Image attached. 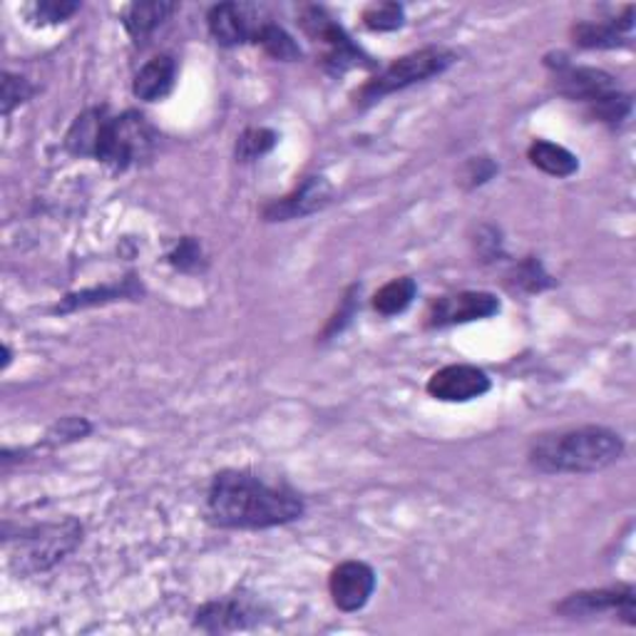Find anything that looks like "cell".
Listing matches in <instances>:
<instances>
[{
    "label": "cell",
    "mask_w": 636,
    "mask_h": 636,
    "mask_svg": "<svg viewBox=\"0 0 636 636\" xmlns=\"http://www.w3.org/2000/svg\"><path fill=\"white\" fill-rule=\"evenodd\" d=\"M206 520L225 530H269L304 518L306 505L289 485L249 470H221L206 487Z\"/></svg>",
    "instance_id": "obj_1"
},
{
    "label": "cell",
    "mask_w": 636,
    "mask_h": 636,
    "mask_svg": "<svg viewBox=\"0 0 636 636\" xmlns=\"http://www.w3.org/2000/svg\"><path fill=\"white\" fill-rule=\"evenodd\" d=\"M624 455V437L605 425H580L537 435L530 466L545 475H589L612 468Z\"/></svg>",
    "instance_id": "obj_2"
},
{
    "label": "cell",
    "mask_w": 636,
    "mask_h": 636,
    "mask_svg": "<svg viewBox=\"0 0 636 636\" xmlns=\"http://www.w3.org/2000/svg\"><path fill=\"white\" fill-rule=\"evenodd\" d=\"M80 543L82 524L75 518L36 524V527L21 530V537L11 555V567L21 577L42 574L63 562L67 555H73Z\"/></svg>",
    "instance_id": "obj_3"
},
{
    "label": "cell",
    "mask_w": 636,
    "mask_h": 636,
    "mask_svg": "<svg viewBox=\"0 0 636 636\" xmlns=\"http://www.w3.org/2000/svg\"><path fill=\"white\" fill-rule=\"evenodd\" d=\"M455 53L445 48H423L416 53H408L378 73L373 80H368L364 88L356 92V105L368 107L381 102L385 94L400 92L416 82H425L435 75H443L455 63Z\"/></svg>",
    "instance_id": "obj_4"
},
{
    "label": "cell",
    "mask_w": 636,
    "mask_h": 636,
    "mask_svg": "<svg viewBox=\"0 0 636 636\" xmlns=\"http://www.w3.org/2000/svg\"><path fill=\"white\" fill-rule=\"evenodd\" d=\"M157 140L160 137L154 127L140 113L107 117L94 160L113 167L115 171H123L150 160L154 148H157Z\"/></svg>",
    "instance_id": "obj_5"
},
{
    "label": "cell",
    "mask_w": 636,
    "mask_h": 636,
    "mask_svg": "<svg viewBox=\"0 0 636 636\" xmlns=\"http://www.w3.org/2000/svg\"><path fill=\"white\" fill-rule=\"evenodd\" d=\"M301 28L306 30L308 38H314L326 48L323 65L329 67L333 75L346 73L348 67L360 65V58H364L360 50L351 42L346 30H343L323 8H304V13H301Z\"/></svg>",
    "instance_id": "obj_6"
},
{
    "label": "cell",
    "mask_w": 636,
    "mask_h": 636,
    "mask_svg": "<svg viewBox=\"0 0 636 636\" xmlns=\"http://www.w3.org/2000/svg\"><path fill=\"white\" fill-rule=\"evenodd\" d=\"M557 614L567 619H587L612 612L622 616L626 624H636V592L632 584H619V587L607 589H584L574 592V595L564 597L560 605L555 607Z\"/></svg>",
    "instance_id": "obj_7"
},
{
    "label": "cell",
    "mask_w": 636,
    "mask_h": 636,
    "mask_svg": "<svg viewBox=\"0 0 636 636\" xmlns=\"http://www.w3.org/2000/svg\"><path fill=\"white\" fill-rule=\"evenodd\" d=\"M500 314V298L489 291H460L453 296H441L428 308V326L431 329H445L470 321H483Z\"/></svg>",
    "instance_id": "obj_8"
},
{
    "label": "cell",
    "mask_w": 636,
    "mask_h": 636,
    "mask_svg": "<svg viewBox=\"0 0 636 636\" xmlns=\"http://www.w3.org/2000/svg\"><path fill=\"white\" fill-rule=\"evenodd\" d=\"M262 619V605L252 597H225L206 601L194 614V626L209 634H227L256 624Z\"/></svg>",
    "instance_id": "obj_9"
},
{
    "label": "cell",
    "mask_w": 636,
    "mask_h": 636,
    "mask_svg": "<svg viewBox=\"0 0 636 636\" xmlns=\"http://www.w3.org/2000/svg\"><path fill=\"white\" fill-rule=\"evenodd\" d=\"M329 592L333 605L341 612H358L371 601L376 592V572L371 564L360 560L341 562L329 577Z\"/></svg>",
    "instance_id": "obj_10"
},
{
    "label": "cell",
    "mask_w": 636,
    "mask_h": 636,
    "mask_svg": "<svg viewBox=\"0 0 636 636\" xmlns=\"http://www.w3.org/2000/svg\"><path fill=\"white\" fill-rule=\"evenodd\" d=\"M333 196V187L326 177H306L294 192L274 200L264 206V219L266 221H291V219H304L311 214L321 212L323 206H329Z\"/></svg>",
    "instance_id": "obj_11"
},
{
    "label": "cell",
    "mask_w": 636,
    "mask_h": 636,
    "mask_svg": "<svg viewBox=\"0 0 636 636\" xmlns=\"http://www.w3.org/2000/svg\"><path fill=\"white\" fill-rule=\"evenodd\" d=\"M489 385L493 383H489V378L483 368L455 364V366H445L431 376V381H428V393L443 403H468V400L483 398V395L489 391Z\"/></svg>",
    "instance_id": "obj_12"
},
{
    "label": "cell",
    "mask_w": 636,
    "mask_h": 636,
    "mask_svg": "<svg viewBox=\"0 0 636 636\" xmlns=\"http://www.w3.org/2000/svg\"><path fill=\"white\" fill-rule=\"evenodd\" d=\"M555 80L560 94L574 102H587L589 110L619 92L614 77L605 71H597V67H572L562 63Z\"/></svg>",
    "instance_id": "obj_13"
},
{
    "label": "cell",
    "mask_w": 636,
    "mask_h": 636,
    "mask_svg": "<svg viewBox=\"0 0 636 636\" xmlns=\"http://www.w3.org/2000/svg\"><path fill=\"white\" fill-rule=\"evenodd\" d=\"M212 38L225 48L244 46L246 40H254L264 23L256 21L254 11L244 3H219L206 15Z\"/></svg>",
    "instance_id": "obj_14"
},
{
    "label": "cell",
    "mask_w": 636,
    "mask_h": 636,
    "mask_svg": "<svg viewBox=\"0 0 636 636\" xmlns=\"http://www.w3.org/2000/svg\"><path fill=\"white\" fill-rule=\"evenodd\" d=\"M175 77H177L175 60H171L169 55L152 58L150 63H144L142 71L135 75V82H132L135 98H140L144 102L165 100L171 92V88H175Z\"/></svg>",
    "instance_id": "obj_15"
},
{
    "label": "cell",
    "mask_w": 636,
    "mask_h": 636,
    "mask_svg": "<svg viewBox=\"0 0 636 636\" xmlns=\"http://www.w3.org/2000/svg\"><path fill=\"white\" fill-rule=\"evenodd\" d=\"M107 113L102 107L85 110L82 115L75 117V123L65 135V148L67 152L77 154V157H94L100 148V137L105 130Z\"/></svg>",
    "instance_id": "obj_16"
},
{
    "label": "cell",
    "mask_w": 636,
    "mask_h": 636,
    "mask_svg": "<svg viewBox=\"0 0 636 636\" xmlns=\"http://www.w3.org/2000/svg\"><path fill=\"white\" fill-rule=\"evenodd\" d=\"M140 294H142V287L135 281V277H130V279H125L123 283H117V287L88 289V291H80V294L65 296L53 308V311L55 314H71V311H77V308L110 304V301H117V298H137Z\"/></svg>",
    "instance_id": "obj_17"
},
{
    "label": "cell",
    "mask_w": 636,
    "mask_h": 636,
    "mask_svg": "<svg viewBox=\"0 0 636 636\" xmlns=\"http://www.w3.org/2000/svg\"><path fill=\"white\" fill-rule=\"evenodd\" d=\"M177 11L175 3H165V0H152V3H132L125 13V28L130 33L135 42L152 36L154 30L165 23L171 13Z\"/></svg>",
    "instance_id": "obj_18"
},
{
    "label": "cell",
    "mask_w": 636,
    "mask_h": 636,
    "mask_svg": "<svg viewBox=\"0 0 636 636\" xmlns=\"http://www.w3.org/2000/svg\"><path fill=\"white\" fill-rule=\"evenodd\" d=\"M527 157L537 169H543L545 175H552V177H572L574 171L580 169V160L574 157L570 150L547 140L532 142L527 150Z\"/></svg>",
    "instance_id": "obj_19"
},
{
    "label": "cell",
    "mask_w": 636,
    "mask_h": 636,
    "mask_svg": "<svg viewBox=\"0 0 636 636\" xmlns=\"http://www.w3.org/2000/svg\"><path fill=\"white\" fill-rule=\"evenodd\" d=\"M418 294V283L410 277H400L385 283L383 289H378L373 296V308L383 316L403 314L412 304V298Z\"/></svg>",
    "instance_id": "obj_20"
},
{
    "label": "cell",
    "mask_w": 636,
    "mask_h": 636,
    "mask_svg": "<svg viewBox=\"0 0 636 636\" xmlns=\"http://www.w3.org/2000/svg\"><path fill=\"white\" fill-rule=\"evenodd\" d=\"M256 42L269 53L274 60H281V63H294L301 60V48L298 42L289 36L287 30L277 23H264L259 33H256Z\"/></svg>",
    "instance_id": "obj_21"
},
{
    "label": "cell",
    "mask_w": 636,
    "mask_h": 636,
    "mask_svg": "<svg viewBox=\"0 0 636 636\" xmlns=\"http://www.w3.org/2000/svg\"><path fill=\"white\" fill-rule=\"evenodd\" d=\"M572 38L580 48H619L624 46V33L616 28V23H577L572 28Z\"/></svg>",
    "instance_id": "obj_22"
},
{
    "label": "cell",
    "mask_w": 636,
    "mask_h": 636,
    "mask_svg": "<svg viewBox=\"0 0 636 636\" xmlns=\"http://www.w3.org/2000/svg\"><path fill=\"white\" fill-rule=\"evenodd\" d=\"M277 132L269 130V127H252L237 140V160L239 162H254L264 157L266 152L274 150L277 144Z\"/></svg>",
    "instance_id": "obj_23"
},
{
    "label": "cell",
    "mask_w": 636,
    "mask_h": 636,
    "mask_svg": "<svg viewBox=\"0 0 636 636\" xmlns=\"http://www.w3.org/2000/svg\"><path fill=\"white\" fill-rule=\"evenodd\" d=\"M403 18H406V11H403V5L398 3H373L368 5L364 13V23L378 33L398 30L403 25Z\"/></svg>",
    "instance_id": "obj_24"
},
{
    "label": "cell",
    "mask_w": 636,
    "mask_h": 636,
    "mask_svg": "<svg viewBox=\"0 0 636 636\" xmlns=\"http://www.w3.org/2000/svg\"><path fill=\"white\" fill-rule=\"evenodd\" d=\"M33 92H36V88H33L23 75L5 73L3 75V115H11L15 107L23 105V102H28L33 98Z\"/></svg>",
    "instance_id": "obj_25"
},
{
    "label": "cell",
    "mask_w": 636,
    "mask_h": 636,
    "mask_svg": "<svg viewBox=\"0 0 636 636\" xmlns=\"http://www.w3.org/2000/svg\"><path fill=\"white\" fill-rule=\"evenodd\" d=\"M169 264L179 271H200L202 264H204V254H202L200 242H196V239H192V237H185L182 242L175 246V252L169 254Z\"/></svg>",
    "instance_id": "obj_26"
},
{
    "label": "cell",
    "mask_w": 636,
    "mask_h": 636,
    "mask_svg": "<svg viewBox=\"0 0 636 636\" xmlns=\"http://www.w3.org/2000/svg\"><path fill=\"white\" fill-rule=\"evenodd\" d=\"M80 11V3L73 0H42L33 5V18L38 23H63Z\"/></svg>",
    "instance_id": "obj_27"
},
{
    "label": "cell",
    "mask_w": 636,
    "mask_h": 636,
    "mask_svg": "<svg viewBox=\"0 0 636 636\" xmlns=\"http://www.w3.org/2000/svg\"><path fill=\"white\" fill-rule=\"evenodd\" d=\"M514 281H518V287L524 291H543L547 287H552V281H549L547 274L543 271V264L537 259H527L522 262L518 269H514Z\"/></svg>",
    "instance_id": "obj_28"
},
{
    "label": "cell",
    "mask_w": 636,
    "mask_h": 636,
    "mask_svg": "<svg viewBox=\"0 0 636 636\" xmlns=\"http://www.w3.org/2000/svg\"><path fill=\"white\" fill-rule=\"evenodd\" d=\"M90 433V423L85 418H63L60 423L48 433V443L60 445V443H71V441H80L82 435Z\"/></svg>",
    "instance_id": "obj_29"
},
{
    "label": "cell",
    "mask_w": 636,
    "mask_h": 636,
    "mask_svg": "<svg viewBox=\"0 0 636 636\" xmlns=\"http://www.w3.org/2000/svg\"><path fill=\"white\" fill-rule=\"evenodd\" d=\"M356 294H358V287H351L348 294L343 296V301H341V308H339L336 314H333L329 326H326L323 336H333V333H339V331L346 329V323L356 314Z\"/></svg>",
    "instance_id": "obj_30"
},
{
    "label": "cell",
    "mask_w": 636,
    "mask_h": 636,
    "mask_svg": "<svg viewBox=\"0 0 636 636\" xmlns=\"http://www.w3.org/2000/svg\"><path fill=\"white\" fill-rule=\"evenodd\" d=\"M497 171L495 162L487 160V157H480V160H470L466 165V182L468 187H478V185H485L489 177H493Z\"/></svg>",
    "instance_id": "obj_31"
}]
</instances>
